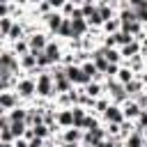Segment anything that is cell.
<instances>
[{
	"instance_id": "obj_7",
	"label": "cell",
	"mask_w": 147,
	"mask_h": 147,
	"mask_svg": "<svg viewBox=\"0 0 147 147\" xmlns=\"http://www.w3.org/2000/svg\"><path fill=\"white\" fill-rule=\"evenodd\" d=\"M103 117H106V122H110V124H122V122H124V110L117 108V106H108V108L103 110Z\"/></svg>"
},
{
	"instance_id": "obj_41",
	"label": "cell",
	"mask_w": 147,
	"mask_h": 147,
	"mask_svg": "<svg viewBox=\"0 0 147 147\" xmlns=\"http://www.w3.org/2000/svg\"><path fill=\"white\" fill-rule=\"evenodd\" d=\"M44 147H53V145H44Z\"/></svg>"
},
{
	"instance_id": "obj_22",
	"label": "cell",
	"mask_w": 147,
	"mask_h": 147,
	"mask_svg": "<svg viewBox=\"0 0 147 147\" xmlns=\"http://www.w3.org/2000/svg\"><path fill=\"white\" fill-rule=\"evenodd\" d=\"M133 11H136V18H138L140 23H147V2H142V5L133 7Z\"/></svg>"
},
{
	"instance_id": "obj_17",
	"label": "cell",
	"mask_w": 147,
	"mask_h": 147,
	"mask_svg": "<svg viewBox=\"0 0 147 147\" xmlns=\"http://www.w3.org/2000/svg\"><path fill=\"white\" fill-rule=\"evenodd\" d=\"M83 136H85V133H80L78 126H69V131L64 133V142H78Z\"/></svg>"
},
{
	"instance_id": "obj_31",
	"label": "cell",
	"mask_w": 147,
	"mask_h": 147,
	"mask_svg": "<svg viewBox=\"0 0 147 147\" xmlns=\"http://www.w3.org/2000/svg\"><path fill=\"white\" fill-rule=\"evenodd\" d=\"M115 145H117V140H113V138H110V140H106V138H103V140L99 142V147H115Z\"/></svg>"
},
{
	"instance_id": "obj_24",
	"label": "cell",
	"mask_w": 147,
	"mask_h": 147,
	"mask_svg": "<svg viewBox=\"0 0 147 147\" xmlns=\"http://www.w3.org/2000/svg\"><path fill=\"white\" fill-rule=\"evenodd\" d=\"M11 28H14V21H11V16H2V25H0V30H2V37H9Z\"/></svg>"
},
{
	"instance_id": "obj_8",
	"label": "cell",
	"mask_w": 147,
	"mask_h": 147,
	"mask_svg": "<svg viewBox=\"0 0 147 147\" xmlns=\"http://www.w3.org/2000/svg\"><path fill=\"white\" fill-rule=\"evenodd\" d=\"M44 18H46V25H48V30H51V32H57V30H60V25L64 23V16H62V14H57V11H51V14H46Z\"/></svg>"
},
{
	"instance_id": "obj_23",
	"label": "cell",
	"mask_w": 147,
	"mask_h": 147,
	"mask_svg": "<svg viewBox=\"0 0 147 147\" xmlns=\"http://www.w3.org/2000/svg\"><path fill=\"white\" fill-rule=\"evenodd\" d=\"M87 23H90V25H103V23H106V21L101 18V11H99V7H96V9H94L90 16H87Z\"/></svg>"
},
{
	"instance_id": "obj_13",
	"label": "cell",
	"mask_w": 147,
	"mask_h": 147,
	"mask_svg": "<svg viewBox=\"0 0 147 147\" xmlns=\"http://www.w3.org/2000/svg\"><path fill=\"white\" fill-rule=\"evenodd\" d=\"M55 122H57L60 126H74V110H62V113H57Z\"/></svg>"
},
{
	"instance_id": "obj_4",
	"label": "cell",
	"mask_w": 147,
	"mask_h": 147,
	"mask_svg": "<svg viewBox=\"0 0 147 147\" xmlns=\"http://www.w3.org/2000/svg\"><path fill=\"white\" fill-rule=\"evenodd\" d=\"M18 106V94L16 92H9V90H5L2 94H0V108H2V113H9V110H14Z\"/></svg>"
},
{
	"instance_id": "obj_39",
	"label": "cell",
	"mask_w": 147,
	"mask_h": 147,
	"mask_svg": "<svg viewBox=\"0 0 147 147\" xmlns=\"http://www.w3.org/2000/svg\"><path fill=\"white\" fill-rule=\"evenodd\" d=\"M71 2H74V5H78V2H83V0H71Z\"/></svg>"
},
{
	"instance_id": "obj_26",
	"label": "cell",
	"mask_w": 147,
	"mask_h": 147,
	"mask_svg": "<svg viewBox=\"0 0 147 147\" xmlns=\"http://www.w3.org/2000/svg\"><path fill=\"white\" fill-rule=\"evenodd\" d=\"M9 39H11V41H18V39H23V28L14 23V28H11V32H9Z\"/></svg>"
},
{
	"instance_id": "obj_32",
	"label": "cell",
	"mask_w": 147,
	"mask_h": 147,
	"mask_svg": "<svg viewBox=\"0 0 147 147\" xmlns=\"http://www.w3.org/2000/svg\"><path fill=\"white\" fill-rule=\"evenodd\" d=\"M48 2H51V7H53V9H57V7H64L69 0H48Z\"/></svg>"
},
{
	"instance_id": "obj_28",
	"label": "cell",
	"mask_w": 147,
	"mask_h": 147,
	"mask_svg": "<svg viewBox=\"0 0 147 147\" xmlns=\"http://www.w3.org/2000/svg\"><path fill=\"white\" fill-rule=\"evenodd\" d=\"M99 11H101V18H103V21H110V16H113V9H110L108 5H101V7H99Z\"/></svg>"
},
{
	"instance_id": "obj_11",
	"label": "cell",
	"mask_w": 147,
	"mask_h": 147,
	"mask_svg": "<svg viewBox=\"0 0 147 147\" xmlns=\"http://www.w3.org/2000/svg\"><path fill=\"white\" fill-rule=\"evenodd\" d=\"M124 147H145V138H142V133H140V131L129 133V138L124 140Z\"/></svg>"
},
{
	"instance_id": "obj_3",
	"label": "cell",
	"mask_w": 147,
	"mask_h": 147,
	"mask_svg": "<svg viewBox=\"0 0 147 147\" xmlns=\"http://www.w3.org/2000/svg\"><path fill=\"white\" fill-rule=\"evenodd\" d=\"M37 92V78H23V80H16V94L18 96H32Z\"/></svg>"
},
{
	"instance_id": "obj_34",
	"label": "cell",
	"mask_w": 147,
	"mask_h": 147,
	"mask_svg": "<svg viewBox=\"0 0 147 147\" xmlns=\"http://www.w3.org/2000/svg\"><path fill=\"white\" fill-rule=\"evenodd\" d=\"M142 2H147V0H129L131 7H138V5H142Z\"/></svg>"
},
{
	"instance_id": "obj_20",
	"label": "cell",
	"mask_w": 147,
	"mask_h": 147,
	"mask_svg": "<svg viewBox=\"0 0 147 147\" xmlns=\"http://www.w3.org/2000/svg\"><path fill=\"white\" fill-rule=\"evenodd\" d=\"M44 53H46V55H48V57H51V60H53V64H55V62H57V60H60V57H62V55H60V48H57V46H55V44H48V46H46V51H44Z\"/></svg>"
},
{
	"instance_id": "obj_36",
	"label": "cell",
	"mask_w": 147,
	"mask_h": 147,
	"mask_svg": "<svg viewBox=\"0 0 147 147\" xmlns=\"http://www.w3.org/2000/svg\"><path fill=\"white\" fill-rule=\"evenodd\" d=\"M28 2H32V5H41V2H46V0H28Z\"/></svg>"
},
{
	"instance_id": "obj_18",
	"label": "cell",
	"mask_w": 147,
	"mask_h": 147,
	"mask_svg": "<svg viewBox=\"0 0 147 147\" xmlns=\"http://www.w3.org/2000/svg\"><path fill=\"white\" fill-rule=\"evenodd\" d=\"M14 53L21 57V55H28L30 53V44H28V39H18V41H14Z\"/></svg>"
},
{
	"instance_id": "obj_33",
	"label": "cell",
	"mask_w": 147,
	"mask_h": 147,
	"mask_svg": "<svg viewBox=\"0 0 147 147\" xmlns=\"http://www.w3.org/2000/svg\"><path fill=\"white\" fill-rule=\"evenodd\" d=\"M14 147H30V142H25L23 138H16L14 140Z\"/></svg>"
},
{
	"instance_id": "obj_16",
	"label": "cell",
	"mask_w": 147,
	"mask_h": 147,
	"mask_svg": "<svg viewBox=\"0 0 147 147\" xmlns=\"http://www.w3.org/2000/svg\"><path fill=\"white\" fill-rule=\"evenodd\" d=\"M122 85H126V83H131L133 80V69H129V67H122L119 71H117V76H115Z\"/></svg>"
},
{
	"instance_id": "obj_19",
	"label": "cell",
	"mask_w": 147,
	"mask_h": 147,
	"mask_svg": "<svg viewBox=\"0 0 147 147\" xmlns=\"http://www.w3.org/2000/svg\"><path fill=\"white\" fill-rule=\"evenodd\" d=\"M57 34H60V37H64V39H69V37H74V28H71V18H64V23L60 25V30H57Z\"/></svg>"
},
{
	"instance_id": "obj_27",
	"label": "cell",
	"mask_w": 147,
	"mask_h": 147,
	"mask_svg": "<svg viewBox=\"0 0 147 147\" xmlns=\"http://www.w3.org/2000/svg\"><path fill=\"white\" fill-rule=\"evenodd\" d=\"M83 71H85L90 78H94V76H96V64H92V62H85V64H83Z\"/></svg>"
},
{
	"instance_id": "obj_5",
	"label": "cell",
	"mask_w": 147,
	"mask_h": 147,
	"mask_svg": "<svg viewBox=\"0 0 147 147\" xmlns=\"http://www.w3.org/2000/svg\"><path fill=\"white\" fill-rule=\"evenodd\" d=\"M106 138V133L96 126V129H90V131H85V136H83V142H85V147H99V142Z\"/></svg>"
},
{
	"instance_id": "obj_37",
	"label": "cell",
	"mask_w": 147,
	"mask_h": 147,
	"mask_svg": "<svg viewBox=\"0 0 147 147\" xmlns=\"http://www.w3.org/2000/svg\"><path fill=\"white\" fill-rule=\"evenodd\" d=\"M2 147H14V145L11 142H2Z\"/></svg>"
},
{
	"instance_id": "obj_29",
	"label": "cell",
	"mask_w": 147,
	"mask_h": 147,
	"mask_svg": "<svg viewBox=\"0 0 147 147\" xmlns=\"http://www.w3.org/2000/svg\"><path fill=\"white\" fill-rule=\"evenodd\" d=\"M83 129H85V131H90V129H96V119H94V117H85V122H83Z\"/></svg>"
},
{
	"instance_id": "obj_14",
	"label": "cell",
	"mask_w": 147,
	"mask_h": 147,
	"mask_svg": "<svg viewBox=\"0 0 147 147\" xmlns=\"http://www.w3.org/2000/svg\"><path fill=\"white\" fill-rule=\"evenodd\" d=\"M142 51V46L138 44V41H131V44H126V46H122V55L129 60V57H133V55H138Z\"/></svg>"
},
{
	"instance_id": "obj_40",
	"label": "cell",
	"mask_w": 147,
	"mask_h": 147,
	"mask_svg": "<svg viewBox=\"0 0 147 147\" xmlns=\"http://www.w3.org/2000/svg\"><path fill=\"white\" fill-rule=\"evenodd\" d=\"M142 80H145V83H147V74H145V76H142Z\"/></svg>"
},
{
	"instance_id": "obj_12",
	"label": "cell",
	"mask_w": 147,
	"mask_h": 147,
	"mask_svg": "<svg viewBox=\"0 0 147 147\" xmlns=\"http://www.w3.org/2000/svg\"><path fill=\"white\" fill-rule=\"evenodd\" d=\"M122 110H124V117H138V115L142 113V108H140L138 101H126Z\"/></svg>"
},
{
	"instance_id": "obj_6",
	"label": "cell",
	"mask_w": 147,
	"mask_h": 147,
	"mask_svg": "<svg viewBox=\"0 0 147 147\" xmlns=\"http://www.w3.org/2000/svg\"><path fill=\"white\" fill-rule=\"evenodd\" d=\"M28 44H30V51L39 53V51H46V46H48V39H46V34H41V32H34V34H30V37H28Z\"/></svg>"
},
{
	"instance_id": "obj_9",
	"label": "cell",
	"mask_w": 147,
	"mask_h": 147,
	"mask_svg": "<svg viewBox=\"0 0 147 147\" xmlns=\"http://www.w3.org/2000/svg\"><path fill=\"white\" fill-rule=\"evenodd\" d=\"M87 18H71V28H74V39H80L87 32Z\"/></svg>"
},
{
	"instance_id": "obj_1",
	"label": "cell",
	"mask_w": 147,
	"mask_h": 147,
	"mask_svg": "<svg viewBox=\"0 0 147 147\" xmlns=\"http://www.w3.org/2000/svg\"><path fill=\"white\" fill-rule=\"evenodd\" d=\"M37 94H39V96H51V94H55V80H53V74L44 71L41 76H37Z\"/></svg>"
},
{
	"instance_id": "obj_21",
	"label": "cell",
	"mask_w": 147,
	"mask_h": 147,
	"mask_svg": "<svg viewBox=\"0 0 147 147\" xmlns=\"http://www.w3.org/2000/svg\"><path fill=\"white\" fill-rule=\"evenodd\" d=\"M32 53H34V51H32ZM37 64H39V69H46V67L53 64V60H51L44 51H39V53H37Z\"/></svg>"
},
{
	"instance_id": "obj_2",
	"label": "cell",
	"mask_w": 147,
	"mask_h": 147,
	"mask_svg": "<svg viewBox=\"0 0 147 147\" xmlns=\"http://www.w3.org/2000/svg\"><path fill=\"white\" fill-rule=\"evenodd\" d=\"M64 71H67V76H69V80L71 83H80V85H87L92 78L83 71V67H78V64H67L64 67Z\"/></svg>"
},
{
	"instance_id": "obj_38",
	"label": "cell",
	"mask_w": 147,
	"mask_h": 147,
	"mask_svg": "<svg viewBox=\"0 0 147 147\" xmlns=\"http://www.w3.org/2000/svg\"><path fill=\"white\" fill-rule=\"evenodd\" d=\"M108 2H113V0H101V5H108Z\"/></svg>"
},
{
	"instance_id": "obj_30",
	"label": "cell",
	"mask_w": 147,
	"mask_h": 147,
	"mask_svg": "<svg viewBox=\"0 0 147 147\" xmlns=\"http://www.w3.org/2000/svg\"><path fill=\"white\" fill-rule=\"evenodd\" d=\"M46 142H44V138H39V136H34V138H30V147H44Z\"/></svg>"
},
{
	"instance_id": "obj_25",
	"label": "cell",
	"mask_w": 147,
	"mask_h": 147,
	"mask_svg": "<svg viewBox=\"0 0 147 147\" xmlns=\"http://www.w3.org/2000/svg\"><path fill=\"white\" fill-rule=\"evenodd\" d=\"M85 94H87V96H99V94H101V85H99V83H87Z\"/></svg>"
},
{
	"instance_id": "obj_10",
	"label": "cell",
	"mask_w": 147,
	"mask_h": 147,
	"mask_svg": "<svg viewBox=\"0 0 147 147\" xmlns=\"http://www.w3.org/2000/svg\"><path fill=\"white\" fill-rule=\"evenodd\" d=\"M21 67L23 69H28V71H37L39 69V64H37V53H28V55H21Z\"/></svg>"
},
{
	"instance_id": "obj_35",
	"label": "cell",
	"mask_w": 147,
	"mask_h": 147,
	"mask_svg": "<svg viewBox=\"0 0 147 147\" xmlns=\"http://www.w3.org/2000/svg\"><path fill=\"white\" fill-rule=\"evenodd\" d=\"M62 147H78V142H64Z\"/></svg>"
},
{
	"instance_id": "obj_15",
	"label": "cell",
	"mask_w": 147,
	"mask_h": 147,
	"mask_svg": "<svg viewBox=\"0 0 147 147\" xmlns=\"http://www.w3.org/2000/svg\"><path fill=\"white\" fill-rule=\"evenodd\" d=\"M7 115H9L11 124H14V122H25V119H28V110H25V108H18V106H16L14 110H9Z\"/></svg>"
}]
</instances>
